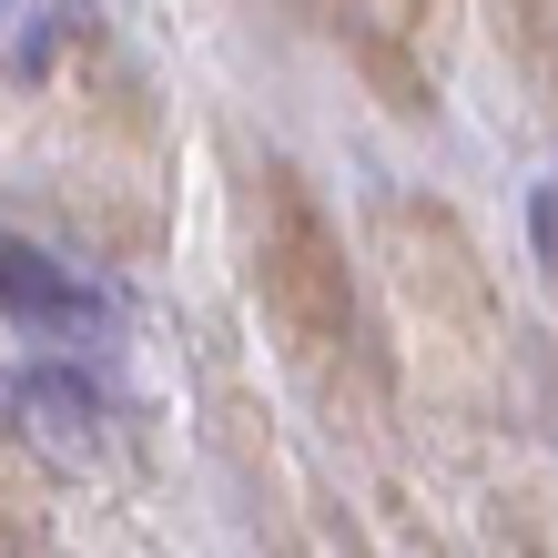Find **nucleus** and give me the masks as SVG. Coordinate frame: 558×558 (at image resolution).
<instances>
[{
    "label": "nucleus",
    "instance_id": "obj_1",
    "mask_svg": "<svg viewBox=\"0 0 558 558\" xmlns=\"http://www.w3.org/2000/svg\"><path fill=\"white\" fill-rule=\"evenodd\" d=\"M0 416H11V437L41 457V468H61V477L102 468V397H92L72 366H21L0 386Z\"/></svg>",
    "mask_w": 558,
    "mask_h": 558
},
{
    "label": "nucleus",
    "instance_id": "obj_3",
    "mask_svg": "<svg viewBox=\"0 0 558 558\" xmlns=\"http://www.w3.org/2000/svg\"><path fill=\"white\" fill-rule=\"evenodd\" d=\"M529 223H538V254L558 265V183H538V204H529Z\"/></svg>",
    "mask_w": 558,
    "mask_h": 558
},
{
    "label": "nucleus",
    "instance_id": "obj_2",
    "mask_svg": "<svg viewBox=\"0 0 558 558\" xmlns=\"http://www.w3.org/2000/svg\"><path fill=\"white\" fill-rule=\"evenodd\" d=\"M0 315H11V325H41V336H112V325H122V294L102 275L61 265V254H41V244L0 234Z\"/></svg>",
    "mask_w": 558,
    "mask_h": 558
}]
</instances>
